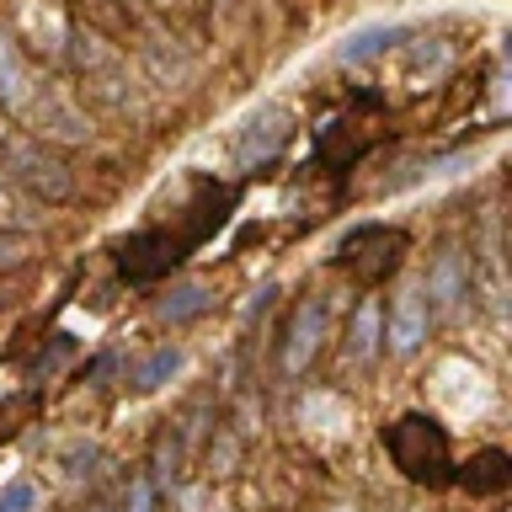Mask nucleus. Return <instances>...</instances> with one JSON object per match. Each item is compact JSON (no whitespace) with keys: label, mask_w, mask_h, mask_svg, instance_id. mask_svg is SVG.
<instances>
[{"label":"nucleus","mask_w":512,"mask_h":512,"mask_svg":"<svg viewBox=\"0 0 512 512\" xmlns=\"http://www.w3.org/2000/svg\"><path fill=\"white\" fill-rule=\"evenodd\" d=\"M454 288H459V278H454V262H443L438 283H432V299H438V304H448V299H454Z\"/></svg>","instance_id":"f3484780"},{"label":"nucleus","mask_w":512,"mask_h":512,"mask_svg":"<svg viewBox=\"0 0 512 512\" xmlns=\"http://www.w3.org/2000/svg\"><path fill=\"white\" fill-rule=\"evenodd\" d=\"M0 160H6V176L16 187H27L32 198L43 203H64L75 192V176L70 166L48 150L43 139H27V134H0Z\"/></svg>","instance_id":"7ed1b4c3"},{"label":"nucleus","mask_w":512,"mask_h":512,"mask_svg":"<svg viewBox=\"0 0 512 512\" xmlns=\"http://www.w3.org/2000/svg\"><path fill=\"white\" fill-rule=\"evenodd\" d=\"M406 230H390V224H358V230L342 235L336 246V267L358 283H384L390 272L406 262Z\"/></svg>","instance_id":"20e7f679"},{"label":"nucleus","mask_w":512,"mask_h":512,"mask_svg":"<svg viewBox=\"0 0 512 512\" xmlns=\"http://www.w3.org/2000/svg\"><path fill=\"white\" fill-rule=\"evenodd\" d=\"M400 38H406V27H368V32H358V38L342 48V64H363V59H374L379 48H390Z\"/></svg>","instance_id":"f8f14e48"},{"label":"nucleus","mask_w":512,"mask_h":512,"mask_svg":"<svg viewBox=\"0 0 512 512\" xmlns=\"http://www.w3.org/2000/svg\"><path fill=\"white\" fill-rule=\"evenodd\" d=\"M0 102L16 107L32 128H43V134H64V139H86V128H80L75 107L64 102V96H54L48 86H38V80L27 75V64L16 59L11 38H0Z\"/></svg>","instance_id":"f03ea898"},{"label":"nucleus","mask_w":512,"mask_h":512,"mask_svg":"<svg viewBox=\"0 0 512 512\" xmlns=\"http://www.w3.org/2000/svg\"><path fill=\"white\" fill-rule=\"evenodd\" d=\"M22 262H27V240L0 230V267H22Z\"/></svg>","instance_id":"dca6fc26"},{"label":"nucleus","mask_w":512,"mask_h":512,"mask_svg":"<svg viewBox=\"0 0 512 512\" xmlns=\"http://www.w3.org/2000/svg\"><path fill=\"white\" fill-rule=\"evenodd\" d=\"M128 512H155V502H150V480H134V491H128Z\"/></svg>","instance_id":"a211bd4d"},{"label":"nucleus","mask_w":512,"mask_h":512,"mask_svg":"<svg viewBox=\"0 0 512 512\" xmlns=\"http://www.w3.org/2000/svg\"><path fill=\"white\" fill-rule=\"evenodd\" d=\"M288 134H294V128H288V112H283V107H262V112L246 123V134L235 139V166H240V171L272 166V160H278V150L288 144Z\"/></svg>","instance_id":"423d86ee"},{"label":"nucleus","mask_w":512,"mask_h":512,"mask_svg":"<svg viewBox=\"0 0 512 512\" xmlns=\"http://www.w3.org/2000/svg\"><path fill=\"white\" fill-rule=\"evenodd\" d=\"M368 144H374V128H363L352 118H331L320 128V160H331V166H352Z\"/></svg>","instance_id":"6e6552de"},{"label":"nucleus","mask_w":512,"mask_h":512,"mask_svg":"<svg viewBox=\"0 0 512 512\" xmlns=\"http://www.w3.org/2000/svg\"><path fill=\"white\" fill-rule=\"evenodd\" d=\"M320 331H326V304L304 299L299 310H294V320H288V342H283V368H288V374H299V368L315 358Z\"/></svg>","instance_id":"0eeeda50"},{"label":"nucleus","mask_w":512,"mask_h":512,"mask_svg":"<svg viewBox=\"0 0 512 512\" xmlns=\"http://www.w3.org/2000/svg\"><path fill=\"white\" fill-rule=\"evenodd\" d=\"M176 368H182V347H160V352H150V358L134 368V374H128V384H134V390H160Z\"/></svg>","instance_id":"9b49d317"},{"label":"nucleus","mask_w":512,"mask_h":512,"mask_svg":"<svg viewBox=\"0 0 512 512\" xmlns=\"http://www.w3.org/2000/svg\"><path fill=\"white\" fill-rule=\"evenodd\" d=\"M203 310H208V288H198V283H187V288H176V294L160 299V315L166 320H192Z\"/></svg>","instance_id":"ddd939ff"},{"label":"nucleus","mask_w":512,"mask_h":512,"mask_svg":"<svg viewBox=\"0 0 512 512\" xmlns=\"http://www.w3.org/2000/svg\"><path fill=\"white\" fill-rule=\"evenodd\" d=\"M454 480H464V491H475V496H491V491H502L512 480V459L502 454V448H480Z\"/></svg>","instance_id":"1a4fd4ad"},{"label":"nucleus","mask_w":512,"mask_h":512,"mask_svg":"<svg viewBox=\"0 0 512 512\" xmlns=\"http://www.w3.org/2000/svg\"><path fill=\"white\" fill-rule=\"evenodd\" d=\"M374 331H379V304H363L358 326H352V358H368V352H374Z\"/></svg>","instance_id":"4468645a"},{"label":"nucleus","mask_w":512,"mask_h":512,"mask_svg":"<svg viewBox=\"0 0 512 512\" xmlns=\"http://www.w3.org/2000/svg\"><path fill=\"white\" fill-rule=\"evenodd\" d=\"M384 448H390L395 470L416 480V486H448L454 480V454H448V432L432 416L411 411L384 427Z\"/></svg>","instance_id":"f257e3e1"},{"label":"nucleus","mask_w":512,"mask_h":512,"mask_svg":"<svg viewBox=\"0 0 512 512\" xmlns=\"http://www.w3.org/2000/svg\"><path fill=\"white\" fill-rule=\"evenodd\" d=\"M427 336V294H400L395 320H390V347L395 352H416Z\"/></svg>","instance_id":"9d476101"},{"label":"nucleus","mask_w":512,"mask_h":512,"mask_svg":"<svg viewBox=\"0 0 512 512\" xmlns=\"http://www.w3.org/2000/svg\"><path fill=\"white\" fill-rule=\"evenodd\" d=\"M187 240L166 230V224H155V230H139V235H128L123 246H118V272L128 283H155V278H166L171 267H182L187 262Z\"/></svg>","instance_id":"39448f33"},{"label":"nucleus","mask_w":512,"mask_h":512,"mask_svg":"<svg viewBox=\"0 0 512 512\" xmlns=\"http://www.w3.org/2000/svg\"><path fill=\"white\" fill-rule=\"evenodd\" d=\"M0 512H32V486L27 480H11V486L0 491Z\"/></svg>","instance_id":"2eb2a0df"}]
</instances>
